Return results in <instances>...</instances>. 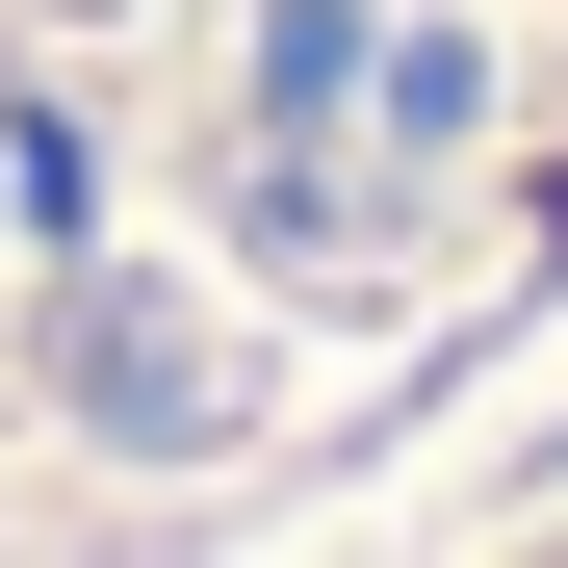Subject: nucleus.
<instances>
[{"mask_svg": "<svg viewBox=\"0 0 568 568\" xmlns=\"http://www.w3.org/2000/svg\"><path fill=\"white\" fill-rule=\"evenodd\" d=\"M465 258H568V0H0V388L78 465H258Z\"/></svg>", "mask_w": 568, "mask_h": 568, "instance_id": "nucleus-1", "label": "nucleus"}]
</instances>
